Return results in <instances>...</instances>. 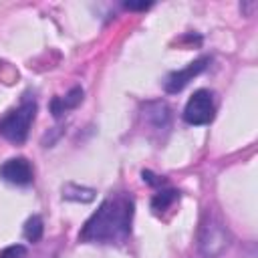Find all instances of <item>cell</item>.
<instances>
[{"label":"cell","instance_id":"1","mask_svg":"<svg viewBox=\"0 0 258 258\" xmlns=\"http://www.w3.org/2000/svg\"><path fill=\"white\" fill-rule=\"evenodd\" d=\"M133 198L125 191L107 196L99 210L85 222L79 240L93 244H121L131 236Z\"/></svg>","mask_w":258,"mask_h":258},{"label":"cell","instance_id":"2","mask_svg":"<svg viewBox=\"0 0 258 258\" xmlns=\"http://www.w3.org/2000/svg\"><path fill=\"white\" fill-rule=\"evenodd\" d=\"M230 242H232V234L228 226L218 214H214V210L208 208L200 228V252L206 258H216L230 246Z\"/></svg>","mask_w":258,"mask_h":258},{"label":"cell","instance_id":"3","mask_svg":"<svg viewBox=\"0 0 258 258\" xmlns=\"http://www.w3.org/2000/svg\"><path fill=\"white\" fill-rule=\"evenodd\" d=\"M34 117H36V101L24 99L16 109H12L4 119H0V135L12 143H24Z\"/></svg>","mask_w":258,"mask_h":258},{"label":"cell","instance_id":"4","mask_svg":"<svg viewBox=\"0 0 258 258\" xmlns=\"http://www.w3.org/2000/svg\"><path fill=\"white\" fill-rule=\"evenodd\" d=\"M216 107H214V97L208 89H200L196 91L183 109V119L189 125H208L214 119Z\"/></svg>","mask_w":258,"mask_h":258},{"label":"cell","instance_id":"5","mask_svg":"<svg viewBox=\"0 0 258 258\" xmlns=\"http://www.w3.org/2000/svg\"><path fill=\"white\" fill-rule=\"evenodd\" d=\"M208 62H210V58H208V56H202V58L189 62L185 69H179V71L169 73L167 79L163 81V89H165L167 93H171V95H173V93H179L189 81H194V77H198L202 71H206Z\"/></svg>","mask_w":258,"mask_h":258},{"label":"cell","instance_id":"6","mask_svg":"<svg viewBox=\"0 0 258 258\" xmlns=\"http://www.w3.org/2000/svg\"><path fill=\"white\" fill-rule=\"evenodd\" d=\"M0 177L14 185H28L32 181V167L24 157H12L0 165Z\"/></svg>","mask_w":258,"mask_h":258},{"label":"cell","instance_id":"7","mask_svg":"<svg viewBox=\"0 0 258 258\" xmlns=\"http://www.w3.org/2000/svg\"><path fill=\"white\" fill-rule=\"evenodd\" d=\"M83 95H85V93H83L81 87H73L64 97H54V99L50 101V111H52V115L58 119V117H62L67 111L79 107L81 101H83Z\"/></svg>","mask_w":258,"mask_h":258},{"label":"cell","instance_id":"8","mask_svg":"<svg viewBox=\"0 0 258 258\" xmlns=\"http://www.w3.org/2000/svg\"><path fill=\"white\" fill-rule=\"evenodd\" d=\"M145 117L153 121L155 129H167L169 127V107L163 101L147 103L145 105Z\"/></svg>","mask_w":258,"mask_h":258},{"label":"cell","instance_id":"9","mask_svg":"<svg viewBox=\"0 0 258 258\" xmlns=\"http://www.w3.org/2000/svg\"><path fill=\"white\" fill-rule=\"evenodd\" d=\"M179 200V194L175 189H159L153 198H151V210L155 216H161L165 210H169L175 202Z\"/></svg>","mask_w":258,"mask_h":258},{"label":"cell","instance_id":"10","mask_svg":"<svg viewBox=\"0 0 258 258\" xmlns=\"http://www.w3.org/2000/svg\"><path fill=\"white\" fill-rule=\"evenodd\" d=\"M62 198L64 200L87 204V202H93L95 200V189L83 187V185H77V183H67V185H62Z\"/></svg>","mask_w":258,"mask_h":258},{"label":"cell","instance_id":"11","mask_svg":"<svg viewBox=\"0 0 258 258\" xmlns=\"http://www.w3.org/2000/svg\"><path fill=\"white\" fill-rule=\"evenodd\" d=\"M42 232H44V224H42V218L40 216H30L24 224V238L28 242H38L42 238Z\"/></svg>","mask_w":258,"mask_h":258},{"label":"cell","instance_id":"12","mask_svg":"<svg viewBox=\"0 0 258 258\" xmlns=\"http://www.w3.org/2000/svg\"><path fill=\"white\" fill-rule=\"evenodd\" d=\"M24 256H26V246L22 244H12L0 250V258H24Z\"/></svg>","mask_w":258,"mask_h":258},{"label":"cell","instance_id":"13","mask_svg":"<svg viewBox=\"0 0 258 258\" xmlns=\"http://www.w3.org/2000/svg\"><path fill=\"white\" fill-rule=\"evenodd\" d=\"M149 6H151V2H125V8H129V10H145Z\"/></svg>","mask_w":258,"mask_h":258},{"label":"cell","instance_id":"14","mask_svg":"<svg viewBox=\"0 0 258 258\" xmlns=\"http://www.w3.org/2000/svg\"><path fill=\"white\" fill-rule=\"evenodd\" d=\"M141 175H143V179L149 181V183H155V185H161V183H163V179H155V175H153L151 171H143Z\"/></svg>","mask_w":258,"mask_h":258}]
</instances>
